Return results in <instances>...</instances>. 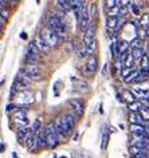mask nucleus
Masks as SVG:
<instances>
[{
    "instance_id": "nucleus-48",
    "label": "nucleus",
    "mask_w": 149,
    "mask_h": 158,
    "mask_svg": "<svg viewBox=\"0 0 149 158\" xmlns=\"http://www.w3.org/2000/svg\"><path fill=\"white\" fill-rule=\"evenodd\" d=\"M20 36H22L23 39H27V35H26V32H23V34L20 35Z\"/></svg>"
},
{
    "instance_id": "nucleus-29",
    "label": "nucleus",
    "mask_w": 149,
    "mask_h": 158,
    "mask_svg": "<svg viewBox=\"0 0 149 158\" xmlns=\"http://www.w3.org/2000/svg\"><path fill=\"white\" fill-rule=\"evenodd\" d=\"M38 59H39V55L34 54V52H31V51H27V55H26V62H28V63H34V64H36Z\"/></svg>"
},
{
    "instance_id": "nucleus-22",
    "label": "nucleus",
    "mask_w": 149,
    "mask_h": 158,
    "mask_svg": "<svg viewBox=\"0 0 149 158\" xmlns=\"http://www.w3.org/2000/svg\"><path fill=\"white\" fill-rule=\"evenodd\" d=\"M140 70L145 71V73H149V56L147 54H144L143 58L140 59Z\"/></svg>"
},
{
    "instance_id": "nucleus-36",
    "label": "nucleus",
    "mask_w": 149,
    "mask_h": 158,
    "mask_svg": "<svg viewBox=\"0 0 149 158\" xmlns=\"http://www.w3.org/2000/svg\"><path fill=\"white\" fill-rule=\"evenodd\" d=\"M116 6L121 8H129L132 6V0H116Z\"/></svg>"
},
{
    "instance_id": "nucleus-44",
    "label": "nucleus",
    "mask_w": 149,
    "mask_h": 158,
    "mask_svg": "<svg viewBox=\"0 0 149 158\" xmlns=\"http://www.w3.org/2000/svg\"><path fill=\"white\" fill-rule=\"evenodd\" d=\"M6 22H7V20H6L4 18H3V16H0V26L3 27V26H4V23H6Z\"/></svg>"
},
{
    "instance_id": "nucleus-41",
    "label": "nucleus",
    "mask_w": 149,
    "mask_h": 158,
    "mask_svg": "<svg viewBox=\"0 0 149 158\" xmlns=\"http://www.w3.org/2000/svg\"><path fill=\"white\" fill-rule=\"evenodd\" d=\"M130 10H132L133 15H137V16L140 15V8H138V7H137L136 4H133V3H132V6H130Z\"/></svg>"
},
{
    "instance_id": "nucleus-33",
    "label": "nucleus",
    "mask_w": 149,
    "mask_h": 158,
    "mask_svg": "<svg viewBox=\"0 0 149 158\" xmlns=\"http://www.w3.org/2000/svg\"><path fill=\"white\" fill-rule=\"evenodd\" d=\"M40 127H42V123H40V121L36 119V121H34V123L32 126H31V133L32 134H39V131H40Z\"/></svg>"
},
{
    "instance_id": "nucleus-13",
    "label": "nucleus",
    "mask_w": 149,
    "mask_h": 158,
    "mask_svg": "<svg viewBox=\"0 0 149 158\" xmlns=\"http://www.w3.org/2000/svg\"><path fill=\"white\" fill-rule=\"evenodd\" d=\"M86 4L85 0H70V7H71L74 15H75L77 19H79V15H81V11L83 8V6Z\"/></svg>"
},
{
    "instance_id": "nucleus-51",
    "label": "nucleus",
    "mask_w": 149,
    "mask_h": 158,
    "mask_svg": "<svg viewBox=\"0 0 149 158\" xmlns=\"http://www.w3.org/2000/svg\"><path fill=\"white\" fill-rule=\"evenodd\" d=\"M59 158H67V157H65V156H62V157H59Z\"/></svg>"
},
{
    "instance_id": "nucleus-27",
    "label": "nucleus",
    "mask_w": 149,
    "mask_h": 158,
    "mask_svg": "<svg viewBox=\"0 0 149 158\" xmlns=\"http://www.w3.org/2000/svg\"><path fill=\"white\" fill-rule=\"evenodd\" d=\"M148 79V73H145V71H138V74H137V77L134 79V83H144V82H147Z\"/></svg>"
},
{
    "instance_id": "nucleus-24",
    "label": "nucleus",
    "mask_w": 149,
    "mask_h": 158,
    "mask_svg": "<svg viewBox=\"0 0 149 158\" xmlns=\"http://www.w3.org/2000/svg\"><path fill=\"white\" fill-rule=\"evenodd\" d=\"M58 7H59V10L65 14L71 10V7H70V0H58Z\"/></svg>"
},
{
    "instance_id": "nucleus-42",
    "label": "nucleus",
    "mask_w": 149,
    "mask_h": 158,
    "mask_svg": "<svg viewBox=\"0 0 149 158\" xmlns=\"http://www.w3.org/2000/svg\"><path fill=\"white\" fill-rule=\"evenodd\" d=\"M133 158H149V157L147 156V153L145 152H141L138 154H136V156H133Z\"/></svg>"
},
{
    "instance_id": "nucleus-28",
    "label": "nucleus",
    "mask_w": 149,
    "mask_h": 158,
    "mask_svg": "<svg viewBox=\"0 0 149 158\" xmlns=\"http://www.w3.org/2000/svg\"><path fill=\"white\" fill-rule=\"evenodd\" d=\"M130 54H132V56L134 58V60H140L144 55V48L143 47H140V48H132Z\"/></svg>"
},
{
    "instance_id": "nucleus-49",
    "label": "nucleus",
    "mask_w": 149,
    "mask_h": 158,
    "mask_svg": "<svg viewBox=\"0 0 149 158\" xmlns=\"http://www.w3.org/2000/svg\"><path fill=\"white\" fill-rule=\"evenodd\" d=\"M0 36H2V26H0Z\"/></svg>"
},
{
    "instance_id": "nucleus-30",
    "label": "nucleus",
    "mask_w": 149,
    "mask_h": 158,
    "mask_svg": "<svg viewBox=\"0 0 149 158\" xmlns=\"http://www.w3.org/2000/svg\"><path fill=\"white\" fill-rule=\"evenodd\" d=\"M97 40L96 39H94V40L90 43L89 46H86V52H87V55L90 56V55H94V52H96V50H97Z\"/></svg>"
},
{
    "instance_id": "nucleus-46",
    "label": "nucleus",
    "mask_w": 149,
    "mask_h": 158,
    "mask_svg": "<svg viewBox=\"0 0 149 158\" xmlns=\"http://www.w3.org/2000/svg\"><path fill=\"white\" fill-rule=\"evenodd\" d=\"M145 129H147V131H148V134H149V121L145 122Z\"/></svg>"
},
{
    "instance_id": "nucleus-39",
    "label": "nucleus",
    "mask_w": 149,
    "mask_h": 158,
    "mask_svg": "<svg viewBox=\"0 0 149 158\" xmlns=\"http://www.w3.org/2000/svg\"><path fill=\"white\" fill-rule=\"evenodd\" d=\"M89 14H90V20H93V19L96 18V15H97V4H96V3H93V4L90 6Z\"/></svg>"
},
{
    "instance_id": "nucleus-45",
    "label": "nucleus",
    "mask_w": 149,
    "mask_h": 158,
    "mask_svg": "<svg viewBox=\"0 0 149 158\" xmlns=\"http://www.w3.org/2000/svg\"><path fill=\"white\" fill-rule=\"evenodd\" d=\"M14 109H15L14 105H8V106H7V111H12Z\"/></svg>"
},
{
    "instance_id": "nucleus-7",
    "label": "nucleus",
    "mask_w": 149,
    "mask_h": 158,
    "mask_svg": "<svg viewBox=\"0 0 149 158\" xmlns=\"http://www.w3.org/2000/svg\"><path fill=\"white\" fill-rule=\"evenodd\" d=\"M78 23H79V30L82 32H85L87 30V27L90 24V14H89V8L87 6H83V8L81 11V15H79V19H78Z\"/></svg>"
},
{
    "instance_id": "nucleus-6",
    "label": "nucleus",
    "mask_w": 149,
    "mask_h": 158,
    "mask_svg": "<svg viewBox=\"0 0 149 158\" xmlns=\"http://www.w3.org/2000/svg\"><path fill=\"white\" fill-rule=\"evenodd\" d=\"M61 121H62V125H63V129H65V131L66 134H69L73 131L74 127H75V123H77V121H75V117L73 115V114H65V115H62L61 117Z\"/></svg>"
},
{
    "instance_id": "nucleus-34",
    "label": "nucleus",
    "mask_w": 149,
    "mask_h": 158,
    "mask_svg": "<svg viewBox=\"0 0 149 158\" xmlns=\"http://www.w3.org/2000/svg\"><path fill=\"white\" fill-rule=\"evenodd\" d=\"M140 115L143 117V119L147 122V121H149V107L148 106H143V107L140 109Z\"/></svg>"
},
{
    "instance_id": "nucleus-2",
    "label": "nucleus",
    "mask_w": 149,
    "mask_h": 158,
    "mask_svg": "<svg viewBox=\"0 0 149 158\" xmlns=\"http://www.w3.org/2000/svg\"><path fill=\"white\" fill-rule=\"evenodd\" d=\"M47 27H49L50 30H53L54 32H57L61 38H63L66 35V26L59 19V16H55V15L50 16L49 20H47Z\"/></svg>"
},
{
    "instance_id": "nucleus-4",
    "label": "nucleus",
    "mask_w": 149,
    "mask_h": 158,
    "mask_svg": "<svg viewBox=\"0 0 149 158\" xmlns=\"http://www.w3.org/2000/svg\"><path fill=\"white\" fill-rule=\"evenodd\" d=\"M42 38L49 43V46L51 47V48H54V47H57L58 44H59L61 39H62L59 35H58L57 32H54L53 30H50L49 27H46V28L42 31Z\"/></svg>"
},
{
    "instance_id": "nucleus-11",
    "label": "nucleus",
    "mask_w": 149,
    "mask_h": 158,
    "mask_svg": "<svg viewBox=\"0 0 149 158\" xmlns=\"http://www.w3.org/2000/svg\"><path fill=\"white\" fill-rule=\"evenodd\" d=\"M130 133H132L133 137H137V138H148V131H147V129H145L143 125L132 123Z\"/></svg>"
},
{
    "instance_id": "nucleus-32",
    "label": "nucleus",
    "mask_w": 149,
    "mask_h": 158,
    "mask_svg": "<svg viewBox=\"0 0 149 158\" xmlns=\"http://www.w3.org/2000/svg\"><path fill=\"white\" fill-rule=\"evenodd\" d=\"M140 27H143V28H147V27H149V14L145 12L143 16H141L140 19Z\"/></svg>"
},
{
    "instance_id": "nucleus-53",
    "label": "nucleus",
    "mask_w": 149,
    "mask_h": 158,
    "mask_svg": "<svg viewBox=\"0 0 149 158\" xmlns=\"http://www.w3.org/2000/svg\"><path fill=\"white\" fill-rule=\"evenodd\" d=\"M36 2H39V0H36Z\"/></svg>"
},
{
    "instance_id": "nucleus-26",
    "label": "nucleus",
    "mask_w": 149,
    "mask_h": 158,
    "mask_svg": "<svg viewBox=\"0 0 149 158\" xmlns=\"http://www.w3.org/2000/svg\"><path fill=\"white\" fill-rule=\"evenodd\" d=\"M141 107H143V103L138 102V101H134V102H132V103H128V109L130 110V113H138Z\"/></svg>"
},
{
    "instance_id": "nucleus-8",
    "label": "nucleus",
    "mask_w": 149,
    "mask_h": 158,
    "mask_svg": "<svg viewBox=\"0 0 149 158\" xmlns=\"http://www.w3.org/2000/svg\"><path fill=\"white\" fill-rule=\"evenodd\" d=\"M96 34H97V26L96 23L92 22L87 27V30L85 31V39H83V44L85 46H89L94 39H96Z\"/></svg>"
},
{
    "instance_id": "nucleus-10",
    "label": "nucleus",
    "mask_w": 149,
    "mask_h": 158,
    "mask_svg": "<svg viewBox=\"0 0 149 158\" xmlns=\"http://www.w3.org/2000/svg\"><path fill=\"white\" fill-rule=\"evenodd\" d=\"M98 69V58L96 55H90L87 63L85 66V74L86 75H93Z\"/></svg>"
},
{
    "instance_id": "nucleus-50",
    "label": "nucleus",
    "mask_w": 149,
    "mask_h": 158,
    "mask_svg": "<svg viewBox=\"0 0 149 158\" xmlns=\"http://www.w3.org/2000/svg\"><path fill=\"white\" fill-rule=\"evenodd\" d=\"M147 150H149V139H148V148H147Z\"/></svg>"
},
{
    "instance_id": "nucleus-37",
    "label": "nucleus",
    "mask_w": 149,
    "mask_h": 158,
    "mask_svg": "<svg viewBox=\"0 0 149 158\" xmlns=\"http://www.w3.org/2000/svg\"><path fill=\"white\" fill-rule=\"evenodd\" d=\"M140 47H143V39L134 38L130 42V48H140Z\"/></svg>"
},
{
    "instance_id": "nucleus-18",
    "label": "nucleus",
    "mask_w": 149,
    "mask_h": 158,
    "mask_svg": "<svg viewBox=\"0 0 149 158\" xmlns=\"http://www.w3.org/2000/svg\"><path fill=\"white\" fill-rule=\"evenodd\" d=\"M30 135H31V131H28L27 129H23V127L19 129V130H18V134H16L18 142H19V143H26Z\"/></svg>"
},
{
    "instance_id": "nucleus-9",
    "label": "nucleus",
    "mask_w": 149,
    "mask_h": 158,
    "mask_svg": "<svg viewBox=\"0 0 149 158\" xmlns=\"http://www.w3.org/2000/svg\"><path fill=\"white\" fill-rule=\"evenodd\" d=\"M12 121L16 123L18 126H26L27 125V113H26V110L24 109H19L18 111H15L14 113V115H12Z\"/></svg>"
},
{
    "instance_id": "nucleus-15",
    "label": "nucleus",
    "mask_w": 149,
    "mask_h": 158,
    "mask_svg": "<svg viewBox=\"0 0 149 158\" xmlns=\"http://www.w3.org/2000/svg\"><path fill=\"white\" fill-rule=\"evenodd\" d=\"M134 58L132 56V54L129 52H125L121 55V63H122V67H134Z\"/></svg>"
},
{
    "instance_id": "nucleus-52",
    "label": "nucleus",
    "mask_w": 149,
    "mask_h": 158,
    "mask_svg": "<svg viewBox=\"0 0 149 158\" xmlns=\"http://www.w3.org/2000/svg\"><path fill=\"white\" fill-rule=\"evenodd\" d=\"M147 55H148V56H149V54H147Z\"/></svg>"
},
{
    "instance_id": "nucleus-25",
    "label": "nucleus",
    "mask_w": 149,
    "mask_h": 158,
    "mask_svg": "<svg viewBox=\"0 0 149 158\" xmlns=\"http://www.w3.org/2000/svg\"><path fill=\"white\" fill-rule=\"evenodd\" d=\"M122 98H124V101L128 102V103H132V102L137 101V98H136L134 94H133V91H129V90H124L122 91Z\"/></svg>"
},
{
    "instance_id": "nucleus-19",
    "label": "nucleus",
    "mask_w": 149,
    "mask_h": 158,
    "mask_svg": "<svg viewBox=\"0 0 149 158\" xmlns=\"http://www.w3.org/2000/svg\"><path fill=\"white\" fill-rule=\"evenodd\" d=\"M129 48H130V43L128 40H121L117 43V50H118V56H121L122 54L128 52Z\"/></svg>"
},
{
    "instance_id": "nucleus-17",
    "label": "nucleus",
    "mask_w": 149,
    "mask_h": 158,
    "mask_svg": "<svg viewBox=\"0 0 149 158\" xmlns=\"http://www.w3.org/2000/svg\"><path fill=\"white\" fill-rule=\"evenodd\" d=\"M133 94L136 95V98L145 99V98L149 97V87H143V86H140V87H136L134 90H133Z\"/></svg>"
},
{
    "instance_id": "nucleus-38",
    "label": "nucleus",
    "mask_w": 149,
    "mask_h": 158,
    "mask_svg": "<svg viewBox=\"0 0 149 158\" xmlns=\"http://www.w3.org/2000/svg\"><path fill=\"white\" fill-rule=\"evenodd\" d=\"M136 69L134 67H122V71H121V78H126L129 74L130 73H133V71H134Z\"/></svg>"
},
{
    "instance_id": "nucleus-16",
    "label": "nucleus",
    "mask_w": 149,
    "mask_h": 158,
    "mask_svg": "<svg viewBox=\"0 0 149 158\" xmlns=\"http://www.w3.org/2000/svg\"><path fill=\"white\" fill-rule=\"evenodd\" d=\"M106 27H108V30H118V28H121L120 18L108 16V19H106Z\"/></svg>"
},
{
    "instance_id": "nucleus-12",
    "label": "nucleus",
    "mask_w": 149,
    "mask_h": 158,
    "mask_svg": "<svg viewBox=\"0 0 149 158\" xmlns=\"http://www.w3.org/2000/svg\"><path fill=\"white\" fill-rule=\"evenodd\" d=\"M34 43H35V46L38 47V50L40 51V52H43V54H50V51L53 50L51 47L49 46V43H47L45 39L42 38V35H40V36H36V38H35Z\"/></svg>"
},
{
    "instance_id": "nucleus-20",
    "label": "nucleus",
    "mask_w": 149,
    "mask_h": 158,
    "mask_svg": "<svg viewBox=\"0 0 149 158\" xmlns=\"http://www.w3.org/2000/svg\"><path fill=\"white\" fill-rule=\"evenodd\" d=\"M132 145L137 146V148H140V149L147 150V148H148V138H137V137H134Z\"/></svg>"
},
{
    "instance_id": "nucleus-14",
    "label": "nucleus",
    "mask_w": 149,
    "mask_h": 158,
    "mask_svg": "<svg viewBox=\"0 0 149 158\" xmlns=\"http://www.w3.org/2000/svg\"><path fill=\"white\" fill-rule=\"evenodd\" d=\"M70 105H71V107L74 109V111L78 117H82L85 113V103L82 99H71L70 101Z\"/></svg>"
},
{
    "instance_id": "nucleus-3",
    "label": "nucleus",
    "mask_w": 149,
    "mask_h": 158,
    "mask_svg": "<svg viewBox=\"0 0 149 158\" xmlns=\"http://www.w3.org/2000/svg\"><path fill=\"white\" fill-rule=\"evenodd\" d=\"M23 75H24L27 79H30V81H40L42 79V70L39 66L34 64V63H30L28 66L24 67Z\"/></svg>"
},
{
    "instance_id": "nucleus-35",
    "label": "nucleus",
    "mask_w": 149,
    "mask_h": 158,
    "mask_svg": "<svg viewBox=\"0 0 149 158\" xmlns=\"http://www.w3.org/2000/svg\"><path fill=\"white\" fill-rule=\"evenodd\" d=\"M36 143H38L39 148H46V146H47L45 133H42V134H39V135H38V138H36Z\"/></svg>"
},
{
    "instance_id": "nucleus-23",
    "label": "nucleus",
    "mask_w": 149,
    "mask_h": 158,
    "mask_svg": "<svg viewBox=\"0 0 149 158\" xmlns=\"http://www.w3.org/2000/svg\"><path fill=\"white\" fill-rule=\"evenodd\" d=\"M129 121H130V123H136V125L145 123V121L143 119V117L140 115V113H132L130 115H129Z\"/></svg>"
},
{
    "instance_id": "nucleus-5",
    "label": "nucleus",
    "mask_w": 149,
    "mask_h": 158,
    "mask_svg": "<svg viewBox=\"0 0 149 158\" xmlns=\"http://www.w3.org/2000/svg\"><path fill=\"white\" fill-rule=\"evenodd\" d=\"M16 102L18 105H22V106H30L34 103V94L28 91L27 89L24 90H19L16 95Z\"/></svg>"
},
{
    "instance_id": "nucleus-31",
    "label": "nucleus",
    "mask_w": 149,
    "mask_h": 158,
    "mask_svg": "<svg viewBox=\"0 0 149 158\" xmlns=\"http://www.w3.org/2000/svg\"><path fill=\"white\" fill-rule=\"evenodd\" d=\"M137 74H138V70H134L133 73L129 74L126 78H124L122 81L125 82V83H134V79H136V77H137Z\"/></svg>"
},
{
    "instance_id": "nucleus-21",
    "label": "nucleus",
    "mask_w": 149,
    "mask_h": 158,
    "mask_svg": "<svg viewBox=\"0 0 149 158\" xmlns=\"http://www.w3.org/2000/svg\"><path fill=\"white\" fill-rule=\"evenodd\" d=\"M109 139H110V131H109L108 127H105L104 133H102V141H101V149H102V150H106Z\"/></svg>"
},
{
    "instance_id": "nucleus-1",
    "label": "nucleus",
    "mask_w": 149,
    "mask_h": 158,
    "mask_svg": "<svg viewBox=\"0 0 149 158\" xmlns=\"http://www.w3.org/2000/svg\"><path fill=\"white\" fill-rule=\"evenodd\" d=\"M45 137H46V142H47V148H50V149L57 148L58 142H59V135H58V131L55 129V123H54V122H50V123L46 126Z\"/></svg>"
},
{
    "instance_id": "nucleus-47",
    "label": "nucleus",
    "mask_w": 149,
    "mask_h": 158,
    "mask_svg": "<svg viewBox=\"0 0 149 158\" xmlns=\"http://www.w3.org/2000/svg\"><path fill=\"white\" fill-rule=\"evenodd\" d=\"M145 34H147V38H149V27L145 28Z\"/></svg>"
},
{
    "instance_id": "nucleus-43",
    "label": "nucleus",
    "mask_w": 149,
    "mask_h": 158,
    "mask_svg": "<svg viewBox=\"0 0 149 158\" xmlns=\"http://www.w3.org/2000/svg\"><path fill=\"white\" fill-rule=\"evenodd\" d=\"M114 6H116V0H108V8H112Z\"/></svg>"
},
{
    "instance_id": "nucleus-40",
    "label": "nucleus",
    "mask_w": 149,
    "mask_h": 158,
    "mask_svg": "<svg viewBox=\"0 0 149 158\" xmlns=\"http://www.w3.org/2000/svg\"><path fill=\"white\" fill-rule=\"evenodd\" d=\"M28 51H31V52H34V54H36V55L40 54V51L38 50V47L35 46V43H31V44L28 46Z\"/></svg>"
}]
</instances>
